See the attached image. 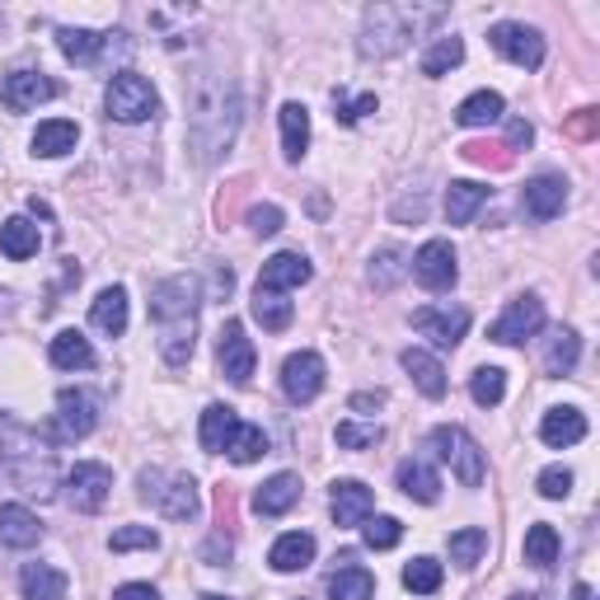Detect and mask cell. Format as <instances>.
<instances>
[{
  "mask_svg": "<svg viewBox=\"0 0 600 600\" xmlns=\"http://www.w3.org/2000/svg\"><path fill=\"white\" fill-rule=\"evenodd\" d=\"M409 273H413L427 291H451L455 277H460V263H455L451 240H427V244H422V249L413 254Z\"/></svg>",
  "mask_w": 600,
  "mask_h": 600,
  "instance_id": "13",
  "label": "cell"
},
{
  "mask_svg": "<svg viewBox=\"0 0 600 600\" xmlns=\"http://www.w3.org/2000/svg\"><path fill=\"white\" fill-rule=\"evenodd\" d=\"M38 540H43V521L33 516L29 507H20V502L0 507V544H5V549H33Z\"/></svg>",
  "mask_w": 600,
  "mask_h": 600,
  "instance_id": "22",
  "label": "cell"
},
{
  "mask_svg": "<svg viewBox=\"0 0 600 600\" xmlns=\"http://www.w3.org/2000/svg\"><path fill=\"white\" fill-rule=\"evenodd\" d=\"M225 455H231L235 465H254L258 455H268V436H263V427H254V422H240L231 446H225Z\"/></svg>",
  "mask_w": 600,
  "mask_h": 600,
  "instance_id": "43",
  "label": "cell"
},
{
  "mask_svg": "<svg viewBox=\"0 0 600 600\" xmlns=\"http://www.w3.org/2000/svg\"><path fill=\"white\" fill-rule=\"evenodd\" d=\"M20 591H24V600H66V573L52 568V563H24Z\"/></svg>",
  "mask_w": 600,
  "mask_h": 600,
  "instance_id": "27",
  "label": "cell"
},
{
  "mask_svg": "<svg viewBox=\"0 0 600 600\" xmlns=\"http://www.w3.org/2000/svg\"><path fill=\"white\" fill-rule=\"evenodd\" d=\"M329 511H333V525H362L376 511V492L357 479H338L329 492Z\"/></svg>",
  "mask_w": 600,
  "mask_h": 600,
  "instance_id": "19",
  "label": "cell"
},
{
  "mask_svg": "<svg viewBox=\"0 0 600 600\" xmlns=\"http://www.w3.org/2000/svg\"><path fill=\"white\" fill-rule=\"evenodd\" d=\"M202 600H231V596H202Z\"/></svg>",
  "mask_w": 600,
  "mask_h": 600,
  "instance_id": "58",
  "label": "cell"
},
{
  "mask_svg": "<svg viewBox=\"0 0 600 600\" xmlns=\"http://www.w3.org/2000/svg\"><path fill=\"white\" fill-rule=\"evenodd\" d=\"M109 492H113V469L109 465H95V460L76 465L62 479V498H66L70 511H80V516H95V511H103Z\"/></svg>",
  "mask_w": 600,
  "mask_h": 600,
  "instance_id": "9",
  "label": "cell"
},
{
  "mask_svg": "<svg viewBox=\"0 0 600 600\" xmlns=\"http://www.w3.org/2000/svg\"><path fill=\"white\" fill-rule=\"evenodd\" d=\"M469 395H474L479 409H498L502 395H507V370L502 366H479L469 376Z\"/></svg>",
  "mask_w": 600,
  "mask_h": 600,
  "instance_id": "40",
  "label": "cell"
},
{
  "mask_svg": "<svg viewBox=\"0 0 600 600\" xmlns=\"http://www.w3.org/2000/svg\"><path fill=\"white\" fill-rule=\"evenodd\" d=\"M385 427L380 422H338V446L343 451H366V446H380Z\"/></svg>",
  "mask_w": 600,
  "mask_h": 600,
  "instance_id": "46",
  "label": "cell"
},
{
  "mask_svg": "<svg viewBox=\"0 0 600 600\" xmlns=\"http://www.w3.org/2000/svg\"><path fill=\"white\" fill-rule=\"evenodd\" d=\"M488 43H492L498 57H507L511 66H521V70H540L544 66V38H540V29H531V24L502 20V24L488 29Z\"/></svg>",
  "mask_w": 600,
  "mask_h": 600,
  "instance_id": "11",
  "label": "cell"
},
{
  "mask_svg": "<svg viewBox=\"0 0 600 600\" xmlns=\"http://www.w3.org/2000/svg\"><path fill=\"white\" fill-rule=\"evenodd\" d=\"M281 207H273V202H263V207H249V231L254 235H277L281 231Z\"/></svg>",
  "mask_w": 600,
  "mask_h": 600,
  "instance_id": "51",
  "label": "cell"
},
{
  "mask_svg": "<svg viewBox=\"0 0 600 600\" xmlns=\"http://www.w3.org/2000/svg\"><path fill=\"white\" fill-rule=\"evenodd\" d=\"M136 492H141V502H151V507L160 511V516H169V521H192V516L202 511V498H198V484H192V474L141 469Z\"/></svg>",
  "mask_w": 600,
  "mask_h": 600,
  "instance_id": "5",
  "label": "cell"
},
{
  "mask_svg": "<svg viewBox=\"0 0 600 600\" xmlns=\"http://www.w3.org/2000/svg\"><path fill=\"white\" fill-rule=\"evenodd\" d=\"M324 357L320 352H291L287 362H281V395H287L291 403H310V399H320L324 390Z\"/></svg>",
  "mask_w": 600,
  "mask_h": 600,
  "instance_id": "12",
  "label": "cell"
},
{
  "mask_svg": "<svg viewBox=\"0 0 600 600\" xmlns=\"http://www.w3.org/2000/svg\"><path fill=\"white\" fill-rule=\"evenodd\" d=\"M395 484L403 498H413V502H436L441 498V474L432 465H422V460H403L395 469Z\"/></svg>",
  "mask_w": 600,
  "mask_h": 600,
  "instance_id": "30",
  "label": "cell"
},
{
  "mask_svg": "<svg viewBox=\"0 0 600 600\" xmlns=\"http://www.w3.org/2000/svg\"><path fill=\"white\" fill-rule=\"evenodd\" d=\"M362 540H366V549H395V544L403 540V525L395 516H366Z\"/></svg>",
  "mask_w": 600,
  "mask_h": 600,
  "instance_id": "45",
  "label": "cell"
},
{
  "mask_svg": "<svg viewBox=\"0 0 600 600\" xmlns=\"http://www.w3.org/2000/svg\"><path fill=\"white\" fill-rule=\"evenodd\" d=\"M403 587L418 591V596H432L441 587V563L436 558H413L409 568H403Z\"/></svg>",
  "mask_w": 600,
  "mask_h": 600,
  "instance_id": "48",
  "label": "cell"
},
{
  "mask_svg": "<svg viewBox=\"0 0 600 600\" xmlns=\"http://www.w3.org/2000/svg\"><path fill=\"white\" fill-rule=\"evenodd\" d=\"M587 436V418H581V409H549L540 418V441L544 446H554V451H568V446H577V441Z\"/></svg>",
  "mask_w": 600,
  "mask_h": 600,
  "instance_id": "21",
  "label": "cell"
},
{
  "mask_svg": "<svg viewBox=\"0 0 600 600\" xmlns=\"http://www.w3.org/2000/svg\"><path fill=\"white\" fill-rule=\"evenodd\" d=\"M573 600H596V591L587 587V581H577V587H573Z\"/></svg>",
  "mask_w": 600,
  "mask_h": 600,
  "instance_id": "57",
  "label": "cell"
},
{
  "mask_svg": "<svg viewBox=\"0 0 600 600\" xmlns=\"http://www.w3.org/2000/svg\"><path fill=\"white\" fill-rule=\"evenodd\" d=\"M427 216V198H403L395 202V221H422Z\"/></svg>",
  "mask_w": 600,
  "mask_h": 600,
  "instance_id": "53",
  "label": "cell"
},
{
  "mask_svg": "<svg viewBox=\"0 0 600 600\" xmlns=\"http://www.w3.org/2000/svg\"><path fill=\"white\" fill-rule=\"evenodd\" d=\"M488 184H474V179H455L446 188V221L451 225H469L474 216H479V207L488 202Z\"/></svg>",
  "mask_w": 600,
  "mask_h": 600,
  "instance_id": "29",
  "label": "cell"
},
{
  "mask_svg": "<svg viewBox=\"0 0 600 600\" xmlns=\"http://www.w3.org/2000/svg\"><path fill=\"white\" fill-rule=\"evenodd\" d=\"M240 118H244V99L240 85L216 70H202L188 85V151L202 169H211L221 155H231L235 136H240Z\"/></svg>",
  "mask_w": 600,
  "mask_h": 600,
  "instance_id": "1",
  "label": "cell"
},
{
  "mask_svg": "<svg viewBox=\"0 0 600 600\" xmlns=\"http://www.w3.org/2000/svg\"><path fill=\"white\" fill-rule=\"evenodd\" d=\"M80 141V127L66 118H52V122H38V132H33V155H43V160H57V155H70Z\"/></svg>",
  "mask_w": 600,
  "mask_h": 600,
  "instance_id": "28",
  "label": "cell"
},
{
  "mask_svg": "<svg viewBox=\"0 0 600 600\" xmlns=\"http://www.w3.org/2000/svg\"><path fill=\"white\" fill-rule=\"evenodd\" d=\"M581 357V338L573 329H558L554 343H549V357H544V366H549V376H573V366Z\"/></svg>",
  "mask_w": 600,
  "mask_h": 600,
  "instance_id": "44",
  "label": "cell"
},
{
  "mask_svg": "<svg viewBox=\"0 0 600 600\" xmlns=\"http://www.w3.org/2000/svg\"><path fill=\"white\" fill-rule=\"evenodd\" d=\"M277 122H281V155H287L291 165L305 160V151H310V109L291 99V103H281Z\"/></svg>",
  "mask_w": 600,
  "mask_h": 600,
  "instance_id": "23",
  "label": "cell"
},
{
  "mask_svg": "<svg viewBox=\"0 0 600 600\" xmlns=\"http://www.w3.org/2000/svg\"><path fill=\"white\" fill-rule=\"evenodd\" d=\"M113 600H160V591L151 587V581H127V587H118Z\"/></svg>",
  "mask_w": 600,
  "mask_h": 600,
  "instance_id": "52",
  "label": "cell"
},
{
  "mask_svg": "<svg viewBox=\"0 0 600 600\" xmlns=\"http://www.w3.org/2000/svg\"><path fill=\"white\" fill-rule=\"evenodd\" d=\"M446 549H451V563H455V568H465V573L479 568V558L488 554V531H479V525H469V531H455Z\"/></svg>",
  "mask_w": 600,
  "mask_h": 600,
  "instance_id": "39",
  "label": "cell"
},
{
  "mask_svg": "<svg viewBox=\"0 0 600 600\" xmlns=\"http://www.w3.org/2000/svg\"><path fill=\"white\" fill-rule=\"evenodd\" d=\"M216 362H221V376L235 380V385H249L254 380V366H258V352L254 338L244 333L240 320H231L221 329V343H216Z\"/></svg>",
  "mask_w": 600,
  "mask_h": 600,
  "instance_id": "14",
  "label": "cell"
},
{
  "mask_svg": "<svg viewBox=\"0 0 600 600\" xmlns=\"http://www.w3.org/2000/svg\"><path fill=\"white\" fill-rule=\"evenodd\" d=\"M370 596H376V577L362 563L343 558V568L329 577V600H370Z\"/></svg>",
  "mask_w": 600,
  "mask_h": 600,
  "instance_id": "35",
  "label": "cell"
},
{
  "mask_svg": "<svg viewBox=\"0 0 600 600\" xmlns=\"http://www.w3.org/2000/svg\"><path fill=\"white\" fill-rule=\"evenodd\" d=\"M525 563H531V568H554L558 563V531L554 525H531V531H525Z\"/></svg>",
  "mask_w": 600,
  "mask_h": 600,
  "instance_id": "42",
  "label": "cell"
},
{
  "mask_svg": "<svg viewBox=\"0 0 600 600\" xmlns=\"http://www.w3.org/2000/svg\"><path fill=\"white\" fill-rule=\"evenodd\" d=\"M591 122H596V113H591V109H581V118L573 122V132H577V136H591Z\"/></svg>",
  "mask_w": 600,
  "mask_h": 600,
  "instance_id": "56",
  "label": "cell"
},
{
  "mask_svg": "<svg viewBox=\"0 0 600 600\" xmlns=\"http://www.w3.org/2000/svg\"><path fill=\"white\" fill-rule=\"evenodd\" d=\"M310 277H314V268H310L305 254H273L268 263H263V273H258V291L287 296V291H296V287H305Z\"/></svg>",
  "mask_w": 600,
  "mask_h": 600,
  "instance_id": "18",
  "label": "cell"
},
{
  "mask_svg": "<svg viewBox=\"0 0 600 600\" xmlns=\"http://www.w3.org/2000/svg\"><path fill=\"white\" fill-rule=\"evenodd\" d=\"M103 109H109L113 122H151L160 113V95H155V85L146 76H136V70H118V76L103 85Z\"/></svg>",
  "mask_w": 600,
  "mask_h": 600,
  "instance_id": "6",
  "label": "cell"
},
{
  "mask_svg": "<svg viewBox=\"0 0 600 600\" xmlns=\"http://www.w3.org/2000/svg\"><path fill=\"white\" fill-rule=\"evenodd\" d=\"M531 122H511V127H507V141H511V146H531Z\"/></svg>",
  "mask_w": 600,
  "mask_h": 600,
  "instance_id": "55",
  "label": "cell"
},
{
  "mask_svg": "<svg viewBox=\"0 0 600 600\" xmlns=\"http://www.w3.org/2000/svg\"><path fill=\"white\" fill-rule=\"evenodd\" d=\"M563 207H568V179H563V174H535V179L521 188V211L531 221H554Z\"/></svg>",
  "mask_w": 600,
  "mask_h": 600,
  "instance_id": "17",
  "label": "cell"
},
{
  "mask_svg": "<svg viewBox=\"0 0 600 600\" xmlns=\"http://www.w3.org/2000/svg\"><path fill=\"white\" fill-rule=\"evenodd\" d=\"M0 469L10 474V484L29 492V498H57L62 469H57V451H52L47 432H33L29 422L14 413H0Z\"/></svg>",
  "mask_w": 600,
  "mask_h": 600,
  "instance_id": "2",
  "label": "cell"
},
{
  "mask_svg": "<svg viewBox=\"0 0 600 600\" xmlns=\"http://www.w3.org/2000/svg\"><path fill=\"white\" fill-rule=\"evenodd\" d=\"M38 244H43V235H38V225H33L29 216H10L5 225H0V254L14 258V263L33 258V254H38Z\"/></svg>",
  "mask_w": 600,
  "mask_h": 600,
  "instance_id": "32",
  "label": "cell"
},
{
  "mask_svg": "<svg viewBox=\"0 0 600 600\" xmlns=\"http://www.w3.org/2000/svg\"><path fill=\"white\" fill-rule=\"evenodd\" d=\"M446 10L441 5H370L362 14V38H357V52L366 62H385L403 52L427 24H441Z\"/></svg>",
  "mask_w": 600,
  "mask_h": 600,
  "instance_id": "4",
  "label": "cell"
},
{
  "mask_svg": "<svg viewBox=\"0 0 600 600\" xmlns=\"http://www.w3.org/2000/svg\"><path fill=\"white\" fill-rule=\"evenodd\" d=\"M333 109H338L333 118L347 122V127H352V122H362L366 113H376V95H357V99H347L343 90H333Z\"/></svg>",
  "mask_w": 600,
  "mask_h": 600,
  "instance_id": "50",
  "label": "cell"
},
{
  "mask_svg": "<svg viewBox=\"0 0 600 600\" xmlns=\"http://www.w3.org/2000/svg\"><path fill=\"white\" fill-rule=\"evenodd\" d=\"M399 362H403V370H409L413 385H418V390L427 395V399H441V395H446V366H441L427 347H409Z\"/></svg>",
  "mask_w": 600,
  "mask_h": 600,
  "instance_id": "26",
  "label": "cell"
},
{
  "mask_svg": "<svg viewBox=\"0 0 600 600\" xmlns=\"http://www.w3.org/2000/svg\"><path fill=\"white\" fill-rule=\"evenodd\" d=\"M47 357H52V366H62V370H90V366H95V347H90V338H85V333L66 329V333H57V338H52Z\"/></svg>",
  "mask_w": 600,
  "mask_h": 600,
  "instance_id": "33",
  "label": "cell"
},
{
  "mask_svg": "<svg viewBox=\"0 0 600 600\" xmlns=\"http://www.w3.org/2000/svg\"><path fill=\"white\" fill-rule=\"evenodd\" d=\"M198 281L192 277H165L151 287V320L160 324V357L165 366H188L192 333H198Z\"/></svg>",
  "mask_w": 600,
  "mask_h": 600,
  "instance_id": "3",
  "label": "cell"
},
{
  "mask_svg": "<svg viewBox=\"0 0 600 600\" xmlns=\"http://www.w3.org/2000/svg\"><path fill=\"white\" fill-rule=\"evenodd\" d=\"M544 329V300L535 291H525L516 300H507V310L492 320L488 329V338L492 343H502V347H521L525 338H535V333Z\"/></svg>",
  "mask_w": 600,
  "mask_h": 600,
  "instance_id": "10",
  "label": "cell"
},
{
  "mask_svg": "<svg viewBox=\"0 0 600 600\" xmlns=\"http://www.w3.org/2000/svg\"><path fill=\"white\" fill-rule=\"evenodd\" d=\"M109 549L113 554H132V549H160V535L151 531V525H122V531H113V540H109Z\"/></svg>",
  "mask_w": 600,
  "mask_h": 600,
  "instance_id": "47",
  "label": "cell"
},
{
  "mask_svg": "<svg viewBox=\"0 0 600 600\" xmlns=\"http://www.w3.org/2000/svg\"><path fill=\"white\" fill-rule=\"evenodd\" d=\"M427 446L436 451V460L451 465V474L465 488H479L484 484V451H479V441H474L465 427H455V422H446V427H432Z\"/></svg>",
  "mask_w": 600,
  "mask_h": 600,
  "instance_id": "7",
  "label": "cell"
},
{
  "mask_svg": "<svg viewBox=\"0 0 600 600\" xmlns=\"http://www.w3.org/2000/svg\"><path fill=\"white\" fill-rule=\"evenodd\" d=\"M296 502H300V479H296V474H273V479L258 484V492H254L258 516H287Z\"/></svg>",
  "mask_w": 600,
  "mask_h": 600,
  "instance_id": "24",
  "label": "cell"
},
{
  "mask_svg": "<svg viewBox=\"0 0 600 600\" xmlns=\"http://www.w3.org/2000/svg\"><path fill=\"white\" fill-rule=\"evenodd\" d=\"M47 99H57V80L43 76V70H10L5 85H0V103L10 113H29Z\"/></svg>",
  "mask_w": 600,
  "mask_h": 600,
  "instance_id": "15",
  "label": "cell"
},
{
  "mask_svg": "<svg viewBox=\"0 0 600 600\" xmlns=\"http://www.w3.org/2000/svg\"><path fill=\"white\" fill-rule=\"evenodd\" d=\"M413 329L436 347H455L469 333V310L465 305H422L413 314Z\"/></svg>",
  "mask_w": 600,
  "mask_h": 600,
  "instance_id": "16",
  "label": "cell"
},
{
  "mask_svg": "<svg viewBox=\"0 0 600 600\" xmlns=\"http://www.w3.org/2000/svg\"><path fill=\"white\" fill-rule=\"evenodd\" d=\"M465 62V38H455V33H441V38L422 52V76H432V80H441V76H451L455 66Z\"/></svg>",
  "mask_w": 600,
  "mask_h": 600,
  "instance_id": "37",
  "label": "cell"
},
{
  "mask_svg": "<svg viewBox=\"0 0 600 600\" xmlns=\"http://www.w3.org/2000/svg\"><path fill=\"white\" fill-rule=\"evenodd\" d=\"M99 395L90 390H62L57 395V413H52V427L47 441H85L99 427Z\"/></svg>",
  "mask_w": 600,
  "mask_h": 600,
  "instance_id": "8",
  "label": "cell"
},
{
  "mask_svg": "<svg viewBox=\"0 0 600 600\" xmlns=\"http://www.w3.org/2000/svg\"><path fill=\"white\" fill-rule=\"evenodd\" d=\"M240 427V418L235 409H225V403H211V409L202 413V427H198V441H202V451L211 455H221L225 446H231V436Z\"/></svg>",
  "mask_w": 600,
  "mask_h": 600,
  "instance_id": "34",
  "label": "cell"
},
{
  "mask_svg": "<svg viewBox=\"0 0 600 600\" xmlns=\"http://www.w3.org/2000/svg\"><path fill=\"white\" fill-rule=\"evenodd\" d=\"M249 310H254V320H258L263 329H268V333H287L291 320H296V310H291V300H287V296H277V291H258V287H254Z\"/></svg>",
  "mask_w": 600,
  "mask_h": 600,
  "instance_id": "38",
  "label": "cell"
},
{
  "mask_svg": "<svg viewBox=\"0 0 600 600\" xmlns=\"http://www.w3.org/2000/svg\"><path fill=\"white\" fill-rule=\"evenodd\" d=\"M90 324L99 333H109V338H122L127 333V291L122 287H103L90 305Z\"/></svg>",
  "mask_w": 600,
  "mask_h": 600,
  "instance_id": "25",
  "label": "cell"
},
{
  "mask_svg": "<svg viewBox=\"0 0 600 600\" xmlns=\"http://www.w3.org/2000/svg\"><path fill=\"white\" fill-rule=\"evenodd\" d=\"M403 273H409V254L395 249V244H385V249L370 258V281H376V291H395Z\"/></svg>",
  "mask_w": 600,
  "mask_h": 600,
  "instance_id": "41",
  "label": "cell"
},
{
  "mask_svg": "<svg viewBox=\"0 0 600 600\" xmlns=\"http://www.w3.org/2000/svg\"><path fill=\"white\" fill-rule=\"evenodd\" d=\"M352 413H370V409H385V390H376V395H352V403H347Z\"/></svg>",
  "mask_w": 600,
  "mask_h": 600,
  "instance_id": "54",
  "label": "cell"
},
{
  "mask_svg": "<svg viewBox=\"0 0 600 600\" xmlns=\"http://www.w3.org/2000/svg\"><path fill=\"white\" fill-rule=\"evenodd\" d=\"M268 563H273L277 573H305L310 563H314V535H305V531H287V535L273 544Z\"/></svg>",
  "mask_w": 600,
  "mask_h": 600,
  "instance_id": "31",
  "label": "cell"
},
{
  "mask_svg": "<svg viewBox=\"0 0 600 600\" xmlns=\"http://www.w3.org/2000/svg\"><path fill=\"white\" fill-rule=\"evenodd\" d=\"M118 33H95V29H57V47H62V57L66 62H76V66H95L103 52L113 47Z\"/></svg>",
  "mask_w": 600,
  "mask_h": 600,
  "instance_id": "20",
  "label": "cell"
},
{
  "mask_svg": "<svg viewBox=\"0 0 600 600\" xmlns=\"http://www.w3.org/2000/svg\"><path fill=\"white\" fill-rule=\"evenodd\" d=\"M535 488H540V498H549V502H563L573 492V469L568 465H549L535 479Z\"/></svg>",
  "mask_w": 600,
  "mask_h": 600,
  "instance_id": "49",
  "label": "cell"
},
{
  "mask_svg": "<svg viewBox=\"0 0 600 600\" xmlns=\"http://www.w3.org/2000/svg\"><path fill=\"white\" fill-rule=\"evenodd\" d=\"M502 95L498 90H474L460 109H455V122L460 127H492V122H502Z\"/></svg>",
  "mask_w": 600,
  "mask_h": 600,
  "instance_id": "36",
  "label": "cell"
}]
</instances>
